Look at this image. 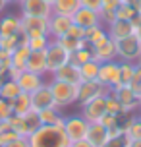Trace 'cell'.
<instances>
[{
    "instance_id": "d6a6232c",
    "label": "cell",
    "mask_w": 141,
    "mask_h": 147,
    "mask_svg": "<svg viewBox=\"0 0 141 147\" xmlns=\"http://www.w3.org/2000/svg\"><path fill=\"white\" fill-rule=\"evenodd\" d=\"M23 122H25V130H27V134H33L37 132L39 128H41V120H39V114L37 110H31V112H27L25 116H23Z\"/></svg>"
},
{
    "instance_id": "be15d7a7",
    "label": "cell",
    "mask_w": 141,
    "mask_h": 147,
    "mask_svg": "<svg viewBox=\"0 0 141 147\" xmlns=\"http://www.w3.org/2000/svg\"><path fill=\"white\" fill-rule=\"evenodd\" d=\"M68 147H70V145H68Z\"/></svg>"
},
{
    "instance_id": "ab89813d",
    "label": "cell",
    "mask_w": 141,
    "mask_h": 147,
    "mask_svg": "<svg viewBox=\"0 0 141 147\" xmlns=\"http://www.w3.org/2000/svg\"><path fill=\"white\" fill-rule=\"evenodd\" d=\"M126 136H128V140H141V122H139V118H135L134 122H132V126L126 130Z\"/></svg>"
},
{
    "instance_id": "d4e9b609",
    "label": "cell",
    "mask_w": 141,
    "mask_h": 147,
    "mask_svg": "<svg viewBox=\"0 0 141 147\" xmlns=\"http://www.w3.org/2000/svg\"><path fill=\"white\" fill-rule=\"evenodd\" d=\"M29 54H31V49L27 47V45H17L14 51H12V64H10V66L25 70V64H27Z\"/></svg>"
},
{
    "instance_id": "f546056e",
    "label": "cell",
    "mask_w": 141,
    "mask_h": 147,
    "mask_svg": "<svg viewBox=\"0 0 141 147\" xmlns=\"http://www.w3.org/2000/svg\"><path fill=\"white\" fill-rule=\"evenodd\" d=\"M135 64H137V62L120 60V83H122V85H130V81L134 78V72H135Z\"/></svg>"
},
{
    "instance_id": "30bf717a",
    "label": "cell",
    "mask_w": 141,
    "mask_h": 147,
    "mask_svg": "<svg viewBox=\"0 0 141 147\" xmlns=\"http://www.w3.org/2000/svg\"><path fill=\"white\" fill-rule=\"evenodd\" d=\"M106 114V105H104V95L103 97H95L87 103L81 105V116L87 122H99L101 118Z\"/></svg>"
},
{
    "instance_id": "83f0119b",
    "label": "cell",
    "mask_w": 141,
    "mask_h": 147,
    "mask_svg": "<svg viewBox=\"0 0 141 147\" xmlns=\"http://www.w3.org/2000/svg\"><path fill=\"white\" fill-rule=\"evenodd\" d=\"M19 93H21V89H19V85H17L15 80H6L4 85L0 87V97L2 99H8V101H14Z\"/></svg>"
},
{
    "instance_id": "7dc6e473",
    "label": "cell",
    "mask_w": 141,
    "mask_h": 147,
    "mask_svg": "<svg viewBox=\"0 0 141 147\" xmlns=\"http://www.w3.org/2000/svg\"><path fill=\"white\" fill-rule=\"evenodd\" d=\"M132 23H134V35L141 41V14L135 16L134 20H132Z\"/></svg>"
},
{
    "instance_id": "7402d4cb",
    "label": "cell",
    "mask_w": 141,
    "mask_h": 147,
    "mask_svg": "<svg viewBox=\"0 0 141 147\" xmlns=\"http://www.w3.org/2000/svg\"><path fill=\"white\" fill-rule=\"evenodd\" d=\"M81 8V2L79 0H54L52 2V14H60V16H72Z\"/></svg>"
},
{
    "instance_id": "836d02e7",
    "label": "cell",
    "mask_w": 141,
    "mask_h": 147,
    "mask_svg": "<svg viewBox=\"0 0 141 147\" xmlns=\"http://www.w3.org/2000/svg\"><path fill=\"white\" fill-rule=\"evenodd\" d=\"M10 120V126H12V130H14L17 136H21V138H29V134L25 130V122H23V116H17V114H12V116L8 118Z\"/></svg>"
},
{
    "instance_id": "9a60e30c",
    "label": "cell",
    "mask_w": 141,
    "mask_h": 147,
    "mask_svg": "<svg viewBox=\"0 0 141 147\" xmlns=\"http://www.w3.org/2000/svg\"><path fill=\"white\" fill-rule=\"evenodd\" d=\"M72 22L75 23V25H79V27H83V29H89V27H93V25H99L101 22V16H99V12H93V10H89V8H79L77 12H75L74 16H72Z\"/></svg>"
},
{
    "instance_id": "6125c7cd",
    "label": "cell",
    "mask_w": 141,
    "mask_h": 147,
    "mask_svg": "<svg viewBox=\"0 0 141 147\" xmlns=\"http://www.w3.org/2000/svg\"><path fill=\"white\" fill-rule=\"evenodd\" d=\"M139 64H141V58H139Z\"/></svg>"
},
{
    "instance_id": "e0dca14e",
    "label": "cell",
    "mask_w": 141,
    "mask_h": 147,
    "mask_svg": "<svg viewBox=\"0 0 141 147\" xmlns=\"http://www.w3.org/2000/svg\"><path fill=\"white\" fill-rule=\"evenodd\" d=\"M31 103H33V110H43V109H46V107H54L50 85L45 83V85H41L37 91H33V93H31Z\"/></svg>"
},
{
    "instance_id": "52a82bcc",
    "label": "cell",
    "mask_w": 141,
    "mask_h": 147,
    "mask_svg": "<svg viewBox=\"0 0 141 147\" xmlns=\"http://www.w3.org/2000/svg\"><path fill=\"white\" fill-rule=\"evenodd\" d=\"M110 89L103 85L99 80H91V81H81L79 83V91H77V103L81 107L83 103H87L95 97H103V95H108Z\"/></svg>"
},
{
    "instance_id": "f1b7e54d",
    "label": "cell",
    "mask_w": 141,
    "mask_h": 147,
    "mask_svg": "<svg viewBox=\"0 0 141 147\" xmlns=\"http://www.w3.org/2000/svg\"><path fill=\"white\" fill-rule=\"evenodd\" d=\"M137 14H139V12H135V8L132 6L128 0H124V2H122V4L116 8V12H114L116 20H126V22H132V20H134Z\"/></svg>"
},
{
    "instance_id": "1f68e13d",
    "label": "cell",
    "mask_w": 141,
    "mask_h": 147,
    "mask_svg": "<svg viewBox=\"0 0 141 147\" xmlns=\"http://www.w3.org/2000/svg\"><path fill=\"white\" fill-rule=\"evenodd\" d=\"M50 41L52 39L48 35H33V37H29L27 47L31 51H46V47L50 45Z\"/></svg>"
},
{
    "instance_id": "603a6c76",
    "label": "cell",
    "mask_w": 141,
    "mask_h": 147,
    "mask_svg": "<svg viewBox=\"0 0 141 147\" xmlns=\"http://www.w3.org/2000/svg\"><path fill=\"white\" fill-rule=\"evenodd\" d=\"M106 39H108V31H106L104 23H99V25H93L89 29H85V41L91 47H97V45H101Z\"/></svg>"
},
{
    "instance_id": "3957f363",
    "label": "cell",
    "mask_w": 141,
    "mask_h": 147,
    "mask_svg": "<svg viewBox=\"0 0 141 147\" xmlns=\"http://www.w3.org/2000/svg\"><path fill=\"white\" fill-rule=\"evenodd\" d=\"M110 93L120 101L124 112H135V114L141 112V99L134 93V89L130 87V85H122L120 83V85L110 89Z\"/></svg>"
},
{
    "instance_id": "8992f818",
    "label": "cell",
    "mask_w": 141,
    "mask_h": 147,
    "mask_svg": "<svg viewBox=\"0 0 141 147\" xmlns=\"http://www.w3.org/2000/svg\"><path fill=\"white\" fill-rule=\"evenodd\" d=\"M87 128H89V122H87L81 114L64 116V132H66V138L70 140V143L79 141V140H85Z\"/></svg>"
},
{
    "instance_id": "7a4b0ae2",
    "label": "cell",
    "mask_w": 141,
    "mask_h": 147,
    "mask_svg": "<svg viewBox=\"0 0 141 147\" xmlns=\"http://www.w3.org/2000/svg\"><path fill=\"white\" fill-rule=\"evenodd\" d=\"M52 91V101H54V107L58 110L66 109V107H72V105L77 103V91H79V85H74V83H66V81L60 80H52L48 81Z\"/></svg>"
},
{
    "instance_id": "2e32d148",
    "label": "cell",
    "mask_w": 141,
    "mask_h": 147,
    "mask_svg": "<svg viewBox=\"0 0 141 147\" xmlns=\"http://www.w3.org/2000/svg\"><path fill=\"white\" fill-rule=\"evenodd\" d=\"M106 31H108V37L112 41H120V39L134 35V23L126 22V20H114L112 23L106 25Z\"/></svg>"
},
{
    "instance_id": "f6af8a7d",
    "label": "cell",
    "mask_w": 141,
    "mask_h": 147,
    "mask_svg": "<svg viewBox=\"0 0 141 147\" xmlns=\"http://www.w3.org/2000/svg\"><path fill=\"white\" fill-rule=\"evenodd\" d=\"M4 147H31L29 145V138H15V140H12V141H8Z\"/></svg>"
},
{
    "instance_id": "db71d44e",
    "label": "cell",
    "mask_w": 141,
    "mask_h": 147,
    "mask_svg": "<svg viewBox=\"0 0 141 147\" xmlns=\"http://www.w3.org/2000/svg\"><path fill=\"white\" fill-rule=\"evenodd\" d=\"M6 70H8V66L4 62H0V76H6Z\"/></svg>"
},
{
    "instance_id": "5b68a950",
    "label": "cell",
    "mask_w": 141,
    "mask_h": 147,
    "mask_svg": "<svg viewBox=\"0 0 141 147\" xmlns=\"http://www.w3.org/2000/svg\"><path fill=\"white\" fill-rule=\"evenodd\" d=\"M70 62V52L64 51L54 39L50 41V45L46 47V76H52L58 68H62L64 64Z\"/></svg>"
},
{
    "instance_id": "f5cc1de1",
    "label": "cell",
    "mask_w": 141,
    "mask_h": 147,
    "mask_svg": "<svg viewBox=\"0 0 141 147\" xmlns=\"http://www.w3.org/2000/svg\"><path fill=\"white\" fill-rule=\"evenodd\" d=\"M126 147H141V140H128Z\"/></svg>"
},
{
    "instance_id": "6da1fadb",
    "label": "cell",
    "mask_w": 141,
    "mask_h": 147,
    "mask_svg": "<svg viewBox=\"0 0 141 147\" xmlns=\"http://www.w3.org/2000/svg\"><path fill=\"white\" fill-rule=\"evenodd\" d=\"M29 145L31 147H68L70 140L66 138V132H64V118L58 120L56 124L41 126L37 132H33L29 136Z\"/></svg>"
},
{
    "instance_id": "11a10c76",
    "label": "cell",
    "mask_w": 141,
    "mask_h": 147,
    "mask_svg": "<svg viewBox=\"0 0 141 147\" xmlns=\"http://www.w3.org/2000/svg\"><path fill=\"white\" fill-rule=\"evenodd\" d=\"M6 8H8V2H6V0H0V14H2Z\"/></svg>"
},
{
    "instance_id": "91938a15",
    "label": "cell",
    "mask_w": 141,
    "mask_h": 147,
    "mask_svg": "<svg viewBox=\"0 0 141 147\" xmlns=\"http://www.w3.org/2000/svg\"><path fill=\"white\" fill-rule=\"evenodd\" d=\"M137 118H139V122H141V112H139V114H137Z\"/></svg>"
},
{
    "instance_id": "7bdbcfd3",
    "label": "cell",
    "mask_w": 141,
    "mask_h": 147,
    "mask_svg": "<svg viewBox=\"0 0 141 147\" xmlns=\"http://www.w3.org/2000/svg\"><path fill=\"white\" fill-rule=\"evenodd\" d=\"M66 35L72 37V39H75V41H81V39H85V29H83V27H79V25H75V23H72Z\"/></svg>"
},
{
    "instance_id": "94428289",
    "label": "cell",
    "mask_w": 141,
    "mask_h": 147,
    "mask_svg": "<svg viewBox=\"0 0 141 147\" xmlns=\"http://www.w3.org/2000/svg\"><path fill=\"white\" fill-rule=\"evenodd\" d=\"M46 2H50V4H52V2H54V0H46Z\"/></svg>"
},
{
    "instance_id": "e575fe53",
    "label": "cell",
    "mask_w": 141,
    "mask_h": 147,
    "mask_svg": "<svg viewBox=\"0 0 141 147\" xmlns=\"http://www.w3.org/2000/svg\"><path fill=\"white\" fill-rule=\"evenodd\" d=\"M54 41H56L64 51L70 52V54H72L74 51H77L79 45H81V41H75V39H72V37H68V35H62V37H58V39H54Z\"/></svg>"
},
{
    "instance_id": "8d00e7d4",
    "label": "cell",
    "mask_w": 141,
    "mask_h": 147,
    "mask_svg": "<svg viewBox=\"0 0 141 147\" xmlns=\"http://www.w3.org/2000/svg\"><path fill=\"white\" fill-rule=\"evenodd\" d=\"M130 87L134 89V93L141 99V64H139V62L135 64V72H134L132 81H130Z\"/></svg>"
},
{
    "instance_id": "ee69618b",
    "label": "cell",
    "mask_w": 141,
    "mask_h": 147,
    "mask_svg": "<svg viewBox=\"0 0 141 147\" xmlns=\"http://www.w3.org/2000/svg\"><path fill=\"white\" fill-rule=\"evenodd\" d=\"M79 2L83 8H89L93 12H101V8H103V0H79Z\"/></svg>"
},
{
    "instance_id": "816d5d0a",
    "label": "cell",
    "mask_w": 141,
    "mask_h": 147,
    "mask_svg": "<svg viewBox=\"0 0 141 147\" xmlns=\"http://www.w3.org/2000/svg\"><path fill=\"white\" fill-rule=\"evenodd\" d=\"M70 147H93L87 140H79V141H74V143H70Z\"/></svg>"
},
{
    "instance_id": "d590c367",
    "label": "cell",
    "mask_w": 141,
    "mask_h": 147,
    "mask_svg": "<svg viewBox=\"0 0 141 147\" xmlns=\"http://www.w3.org/2000/svg\"><path fill=\"white\" fill-rule=\"evenodd\" d=\"M104 105H106V112H110V114H120V112H124V109H122L120 101L112 95V93L104 95Z\"/></svg>"
},
{
    "instance_id": "5bb4252c",
    "label": "cell",
    "mask_w": 141,
    "mask_h": 147,
    "mask_svg": "<svg viewBox=\"0 0 141 147\" xmlns=\"http://www.w3.org/2000/svg\"><path fill=\"white\" fill-rule=\"evenodd\" d=\"M72 23H74L72 18H68V16L52 14L50 18H48V37H50V39H58V37L66 35Z\"/></svg>"
},
{
    "instance_id": "74e56055",
    "label": "cell",
    "mask_w": 141,
    "mask_h": 147,
    "mask_svg": "<svg viewBox=\"0 0 141 147\" xmlns=\"http://www.w3.org/2000/svg\"><path fill=\"white\" fill-rule=\"evenodd\" d=\"M126 145H128V136L118 134V136H110L103 147H126Z\"/></svg>"
},
{
    "instance_id": "ba28073f",
    "label": "cell",
    "mask_w": 141,
    "mask_h": 147,
    "mask_svg": "<svg viewBox=\"0 0 141 147\" xmlns=\"http://www.w3.org/2000/svg\"><path fill=\"white\" fill-rule=\"evenodd\" d=\"M97 80L108 89L120 85V60H110V62H103L99 66V76Z\"/></svg>"
},
{
    "instance_id": "9c48e42d",
    "label": "cell",
    "mask_w": 141,
    "mask_h": 147,
    "mask_svg": "<svg viewBox=\"0 0 141 147\" xmlns=\"http://www.w3.org/2000/svg\"><path fill=\"white\" fill-rule=\"evenodd\" d=\"M21 16H33V18H50L52 16V4L46 0H21L19 2Z\"/></svg>"
},
{
    "instance_id": "f35d334b",
    "label": "cell",
    "mask_w": 141,
    "mask_h": 147,
    "mask_svg": "<svg viewBox=\"0 0 141 147\" xmlns=\"http://www.w3.org/2000/svg\"><path fill=\"white\" fill-rule=\"evenodd\" d=\"M12 114H14V105H12V101L0 97V120H8Z\"/></svg>"
},
{
    "instance_id": "cb8c5ba5",
    "label": "cell",
    "mask_w": 141,
    "mask_h": 147,
    "mask_svg": "<svg viewBox=\"0 0 141 147\" xmlns=\"http://www.w3.org/2000/svg\"><path fill=\"white\" fill-rule=\"evenodd\" d=\"M12 105H14V114H17V116H25L27 112L33 110L31 95H29V93H23V91L15 97L14 101H12Z\"/></svg>"
},
{
    "instance_id": "7c38bea8",
    "label": "cell",
    "mask_w": 141,
    "mask_h": 147,
    "mask_svg": "<svg viewBox=\"0 0 141 147\" xmlns=\"http://www.w3.org/2000/svg\"><path fill=\"white\" fill-rule=\"evenodd\" d=\"M93 60L97 62H110V60H118V54H116V41H112L110 37L103 41L101 45L93 47Z\"/></svg>"
},
{
    "instance_id": "680465c9",
    "label": "cell",
    "mask_w": 141,
    "mask_h": 147,
    "mask_svg": "<svg viewBox=\"0 0 141 147\" xmlns=\"http://www.w3.org/2000/svg\"><path fill=\"white\" fill-rule=\"evenodd\" d=\"M19 2H21V0H14V4H19Z\"/></svg>"
},
{
    "instance_id": "ac0fdd59",
    "label": "cell",
    "mask_w": 141,
    "mask_h": 147,
    "mask_svg": "<svg viewBox=\"0 0 141 147\" xmlns=\"http://www.w3.org/2000/svg\"><path fill=\"white\" fill-rule=\"evenodd\" d=\"M52 80H60V81H66V83H74V85H79L81 83V74H79V68L74 66L72 62L64 64L62 68H58L56 72L50 76Z\"/></svg>"
},
{
    "instance_id": "277c9868",
    "label": "cell",
    "mask_w": 141,
    "mask_h": 147,
    "mask_svg": "<svg viewBox=\"0 0 141 147\" xmlns=\"http://www.w3.org/2000/svg\"><path fill=\"white\" fill-rule=\"evenodd\" d=\"M116 54H118V60L139 62V58H141V41L135 35H130V37H126V39L116 41Z\"/></svg>"
},
{
    "instance_id": "f907efd6",
    "label": "cell",
    "mask_w": 141,
    "mask_h": 147,
    "mask_svg": "<svg viewBox=\"0 0 141 147\" xmlns=\"http://www.w3.org/2000/svg\"><path fill=\"white\" fill-rule=\"evenodd\" d=\"M4 132H12L10 120H0V134H4Z\"/></svg>"
},
{
    "instance_id": "44dd1931",
    "label": "cell",
    "mask_w": 141,
    "mask_h": 147,
    "mask_svg": "<svg viewBox=\"0 0 141 147\" xmlns=\"http://www.w3.org/2000/svg\"><path fill=\"white\" fill-rule=\"evenodd\" d=\"M21 27V16L15 14H4L0 18V37L15 35Z\"/></svg>"
},
{
    "instance_id": "8fae6325",
    "label": "cell",
    "mask_w": 141,
    "mask_h": 147,
    "mask_svg": "<svg viewBox=\"0 0 141 147\" xmlns=\"http://www.w3.org/2000/svg\"><path fill=\"white\" fill-rule=\"evenodd\" d=\"M21 16V14H19ZM21 29L27 37L33 35H48V20L46 18H33V16H21Z\"/></svg>"
},
{
    "instance_id": "6f0895ef",
    "label": "cell",
    "mask_w": 141,
    "mask_h": 147,
    "mask_svg": "<svg viewBox=\"0 0 141 147\" xmlns=\"http://www.w3.org/2000/svg\"><path fill=\"white\" fill-rule=\"evenodd\" d=\"M6 2H8V4H14V0H6Z\"/></svg>"
},
{
    "instance_id": "d6986e66",
    "label": "cell",
    "mask_w": 141,
    "mask_h": 147,
    "mask_svg": "<svg viewBox=\"0 0 141 147\" xmlns=\"http://www.w3.org/2000/svg\"><path fill=\"white\" fill-rule=\"evenodd\" d=\"M85 140L93 147H103L108 140V130L101 122H91L89 128H87V134H85Z\"/></svg>"
},
{
    "instance_id": "c3c4849f",
    "label": "cell",
    "mask_w": 141,
    "mask_h": 147,
    "mask_svg": "<svg viewBox=\"0 0 141 147\" xmlns=\"http://www.w3.org/2000/svg\"><path fill=\"white\" fill-rule=\"evenodd\" d=\"M21 72H23V70H19V68L10 66V68L6 70V78H8V80H15V81H17V78L21 76Z\"/></svg>"
},
{
    "instance_id": "4316f807",
    "label": "cell",
    "mask_w": 141,
    "mask_h": 147,
    "mask_svg": "<svg viewBox=\"0 0 141 147\" xmlns=\"http://www.w3.org/2000/svg\"><path fill=\"white\" fill-rule=\"evenodd\" d=\"M99 66H101V62H97V60L91 58L89 62H85L79 66V74H81V81H91V80H97V76H99Z\"/></svg>"
},
{
    "instance_id": "4dcf8cb0",
    "label": "cell",
    "mask_w": 141,
    "mask_h": 147,
    "mask_svg": "<svg viewBox=\"0 0 141 147\" xmlns=\"http://www.w3.org/2000/svg\"><path fill=\"white\" fill-rule=\"evenodd\" d=\"M91 58H93V49H77V51H74L70 54V62L77 68L81 64H85V62H89Z\"/></svg>"
},
{
    "instance_id": "9f6ffc18",
    "label": "cell",
    "mask_w": 141,
    "mask_h": 147,
    "mask_svg": "<svg viewBox=\"0 0 141 147\" xmlns=\"http://www.w3.org/2000/svg\"><path fill=\"white\" fill-rule=\"evenodd\" d=\"M6 80H8L6 76H0V87H2V85H4V81H6Z\"/></svg>"
},
{
    "instance_id": "484cf974",
    "label": "cell",
    "mask_w": 141,
    "mask_h": 147,
    "mask_svg": "<svg viewBox=\"0 0 141 147\" xmlns=\"http://www.w3.org/2000/svg\"><path fill=\"white\" fill-rule=\"evenodd\" d=\"M39 114V120H41V126H50V124H56L58 120L64 118L62 110H58L56 107H46L43 110H37Z\"/></svg>"
},
{
    "instance_id": "b9f144b4",
    "label": "cell",
    "mask_w": 141,
    "mask_h": 147,
    "mask_svg": "<svg viewBox=\"0 0 141 147\" xmlns=\"http://www.w3.org/2000/svg\"><path fill=\"white\" fill-rule=\"evenodd\" d=\"M15 47H17V37H15V35L0 37V49H6V51H14Z\"/></svg>"
},
{
    "instance_id": "681fc988",
    "label": "cell",
    "mask_w": 141,
    "mask_h": 147,
    "mask_svg": "<svg viewBox=\"0 0 141 147\" xmlns=\"http://www.w3.org/2000/svg\"><path fill=\"white\" fill-rule=\"evenodd\" d=\"M0 62H4V64L10 68V64H12V51L0 49Z\"/></svg>"
},
{
    "instance_id": "bcb514c9",
    "label": "cell",
    "mask_w": 141,
    "mask_h": 147,
    "mask_svg": "<svg viewBox=\"0 0 141 147\" xmlns=\"http://www.w3.org/2000/svg\"><path fill=\"white\" fill-rule=\"evenodd\" d=\"M124 0H103V8L101 10H106V12H116V8L122 4Z\"/></svg>"
},
{
    "instance_id": "ffe728a7",
    "label": "cell",
    "mask_w": 141,
    "mask_h": 147,
    "mask_svg": "<svg viewBox=\"0 0 141 147\" xmlns=\"http://www.w3.org/2000/svg\"><path fill=\"white\" fill-rule=\"evenodd\" d=\"M25 70L35 72L39 76H46V51H31Z\"/></svg>"
},
{
    "instance_id": "60d3db41",
    "label": "cell",
    "mask_w": 141,
    "mask_h": 147,
    "mask_svg": "<svg viewBox=\"0 0 141 147\" xmlns=\"http://www.w3.org/2000/svg\"><path fill=\"white\" fill-rule=\"evenodd\" d=\"M99 122H101L106 130H110V128H118V114H110V112H106Z\"/></svg>"
},
{
    "instance_id": "4fadbf2b",
    "label": "cell",
    "mask_w": 141,
    "mask_h": 147,
    "mask_svg": "<svg viewBox=\"0 0 141 147\" xmlns=\"http://www.w3.org/2000/svg\"><path fill=\"white\" fill-rule=\"evenodd\" d=\"M45 76H39L35 72H29V70H23L21 76L17 78V85L21 89L23 93H33V91H37L41 85H45Z\"/></svg>"
}]
</instances>
